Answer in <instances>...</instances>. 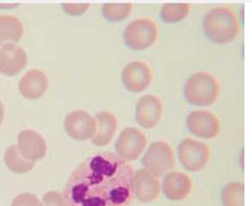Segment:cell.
<instances>
[{
	"mask_svg": "<svg viewBox=\"0 0 252 206\" xmlns=\"http://www.w3.org/2000/svg\"><path fill=\"white\" fill-rule=\"evenodd\" d=\"M132 8V3H106L101 7V14L106 20L118 22L128 17Z\"/></svg>",
	"mask_w": 252,
	"mask_h": 206,
	"instance_id": "obj_22",
	"label": "cell"
},
{
	"mask_svg": "<svg viewBox=\"0 0 252 206\" xmlns=\"http://www.w3.org/2000/svg\"><path fill=\"white\" fill-rule=\"evenodd\" d=\"M41 203L43 206H66L63 196L57 191H50L45 194Z\"/></svg>",
	"mask_w": 252,
	"mask_h": 206,
	"instance_id": "obj_24",
	"label": "cell"
},
{
	"mask_svg": "<svg viewBox=\"0 0 252 206\" xmlns=\"http://www.w3.org/2000/svg\"><path fill=\"white\" fill-rule=\"evenodd\" d=\"M3 118H4V106L3 103L0 100V126L3 123Z\"/></svg>",
	"mask_w": 252,
	"mask_h": 206,
	"instance_id": "obj_26",
	"label": "cell"
},
{
	"mask_svg": "<svg viewBox=\"0 0 252 206\" xmlns=\"http://www.w3.org/2000/svg\"><path fill=\"white\" fill-rule=\"evenodd\" d=\"M203 30L211 41L226 44L237 36L241 28L238 17L232 7L220 5L205 14Z\"/></svg>",
	"mask_w": 252,
	"mask_h": 206,
	"instance_id": "obj_2",
	"label": "cell"
},
{
	"mask_svg": "<svg viewBox=\"0 0 252 206\" xmlns=\"http://www.w3.org/2000/svg\"><path fill=\"white\" fill-rule=\"evenodd\" d=\"M4 163L10 171L18 174L29 173L34 169L35 164L23 158L18 150L16 144L10 145L9 148L6 149L4 153Z\"/></svg>",
	"mask_w": 252,
	"mask_h": 206,
	"instance_id": "obj_19",
	"label": "cell"
},
{
	"mask_svg": "<svg viewBox=\"0 0 252 206\" xmlns=\"http://www.w3.org/2000/svg\"><path fill=\"white\" fill-rule=\"evenodd\" d=\"M193 184L190 177L180 171H171L162 181V193L171 201H184L190 195Z\"/></svg>",
	"mask_w": 252,
	"mask_h": 206,
	"instance_id": "obj_14",
	"label": "cell"
},
{
	"mask_svg": "<svg viewBox=\"0 0 252 206\" xmlns=\"http://www.w3.org/2000/svg\"><path fill=\"white\" fill-rule=\"evenodd\" d=\"M221 91L220 81L214 75L205 71L193 73L185 85V97L195 106H210L213 104Z\"/></svg>",
	"mask_w": 252,
	"mask_h": 206,
	"instance_id": "obj_3",
	"label": "cell"
},
{
	"mask_svg": "<svg viewBox=\"0 0 252 206\" xmlns=\"http://www.w3.org/2000/svg\"><path fill=\"white\" fill-rule=\"evenodd\" d=\"M64 11L71 15L83 14L90 7L89 3H64L62 4Z\"/></svg>",
	"mask_w": 252,
	"mask_h": 206,
	"instance_id": "obj_25",
	"label": "cell"
},
{
	"mask_svg": "<svg viewBox=\"0 0 252 206\" xmlns=\"http://www.w3.org/2000/svg\"><path fill=\"white\" fill-rule=\"evenodd\" d=\"M163 111V104L160 98L154 95H145L137 101L136 120L145 129H151L159 123Z\"/></svg>",
	"mask_w": 252,
	"mask_h": 206,
	"instance_id": "obj_12",
	"label": "cell"
},
{
	"mask_svg": "<svg viewBox=\"0 0 252 206\" xmlns=\"http://www.w3.org/2000/svg\"><path fill=\"white\" fill-rule=\"evenodd\" d=\"M24 34V26L18 17L0 14V45L20 41Z\"/></svg>",
	"mask_w": 252,
	"mask_h": 206,
	"instance_id": "obj_18",
	"label": "cell"
},
{
	"mask_svg": "<svg viewBox=\"0 0 252 206\" xmlns=\"http://www.w3.org/2000/svg\"><path fill=\"white\" fill-rule=\"evenodd\" d=\"M142 162L144 169L157 178L167 174L176 166L173 148L163 141L152 142Z\"/></svg>",
	"mask_w": 252,
	"mask_h": 206,
	"instance_id": "obj_4",
	"label": "cell"
},
{
	"mask_svg": "<svg viewBox=\"0 0 252 206\" xmlns=\"http://www.w3.org/2000/svg\"><path fill=\"white\" fill-rule=\"evenodd\" d=\"M153 80V70L146 62L134 61L124 67L122 81L129 92L139 93L149 87Z\"/></svg>",
	"mask_w": 252,
	"mask_h": 206,
	"instance_id": "obj_9",
	"label": "cell"
},
{
	"mask_svg": "<svg viewBox=\"0 0 252 206\" xmlns=\"http://www.w3.org/2000/svg\"><path fill=\"white\" fill-rule=\"evenodd\" d=\"M157 25L149 18H137L126 25L124 39L132 50H142L150 47L157 40Z\"/></svg>",
	"mask_w": 252,
	"mask_h": 206,
	"instance_id": "obj_5",
	"label": "cell"
},
{
	"mask_svg": "<svg viewBox=\"0 0 252 206\" xmlns=\"http://www.w3.org/2000/svg\"><path fill=\"white\" fill-rule=\"evenodd\" d=\"M28 56L26 50L14 43L4 44L0 47V72L14 75L26 67Z\"/></svg>",
	"mask_w": 252,
	"mask_h": 206,
	"instance_id": "obj_15",
	"label": "cell"
},
{
	"mask_svg": "<svg viewBox=\"0 0 252 206\" xmlns=\"http://www.w3.org/2000/svg\"><path fill=\"white\" fill-rule=\"evenodd\" d=\"M64 129L68 136L77 141L92 139L96 131L95 117L84 110L70 111L65 117Z\"/></svg>",
	"mask_w": 252,
	"mask_h": 206,
	"instance_id": "obj_8",
	"label": "cell"
},
{
	"mask_svg": "<svg viewBox=\"0 0 252 206\" xmlns=\"http://www.w3.org/2000/svg\"><path fill=\"white\" fill-rule=\"evenodd\" d=\"M96 131L92 142L98 147L109 144L118 129V120L111 111H102L95 115Z\"/></svg>",
	"mask_w": 252,
	"mask_h": 206,
	"instance_id": "obj_17",
	"label": "cell"
},
{
	"mask_svg": "<svg viewBox=\"0 0 252 206\" xmlns=\"http://www.w3.org/2000/svg\"><path fill=\"white\" fill-rule=\"evenodd\" d=\"M10 206H43L36 195L31 193H23L16 196Z\"/></svg>",
	"mask_w": 252,
	"mask_h": 206,
	"instance_id": "obj_23",
	"label": "cell"
},
{
	"mask_svg": "<svg viewBox=\"0 0 252 206\" xmlns=\"http://www.w3.org/2000/svg\"><path fill=\"white\" fill-rule=\"evenodd\" d=\"M17 148L23 158L35 163L47 153V143L38 132L24 129L18 135Z\"/></svg>",
	"mask_w": 252,
	"mask_h": 206,
	"instance_id": "obj_11",
	"label": "cell"
},
{
	"mask_svg": "<svg viewBox=\"0 0 252 206\" xmlns=\"http://www.w3.org/2000/svg\"><path fill=\"white\" fill-rule=\"evenodd\" d=\"M186 124L191 134L204 139L215 138L221 129L217 117L209 111H191L186 119Z\"/></svg>",
	"mask_w": 252,
	"mask_h": 206,
	"instance_id": "obj_10",
	"label": "cell"
},
{
	"mask_svg": "<svg viewBox=\"0 0 252 206\" xmlns=\"http://www.w3.org/2000/svg\"><path fill=\"white\" fill-rule=\"evenodd\" d=\"M48 86L49 81L45 72L34 68L23 75L19 82V90L24 98L35 100L45 94Z\"/></svg>",
	"mask_w": 252,
	"mask_h": 206,
	"instance_id": "obj_16",
	"label": "cell"
},
{
	"mask_svg": "<svg viewBox=\"0 0 252 206\" xmlns=\"http://www.w3.org/2000/svg\"><path fill=\"white\" fill-rule=\"evenodd\" d=\"M180 162L189 172H199L210 161V151L207 144L193 138H185L179 146Z\"/></svg>",
	"mask_w": 252,
	"mask_h": 206,
	"instance_id": "obj_6",
	"label": "cell"
},
{
	"mask_svg": "<svg viewBox=\"0 0 252 206\" xmlns=\"http://www.w3.org/2000/svg\"><path fill=\"white\" fill-rule=\"evenodd\" d=\"M147 142V137L138 128H125L116 142L117 155L124 161H135L143 153Z\"/></svg>",
	"mask_w": 252,
	"mask_h": 206,
	"instance_id": "obj_7",
	"label": "cell"
},
{
	"mask_svg": "<svg viewBox=\"0 0 252 206\" xmlns=\"http://www.w3.org/2000/svg\"><path fill=\"white\" fill-rule=\"evenodd\" d=\"M190 11L188 3H166L161 8V18L168 23L179 22L187 17Z\"/></svg>",
	"mask_w": 252,
	"mask_h": 206,
	"instance_id": "obj_21",
	"label": "cell"
},
{
	"mask_svg": "<svg viewBox=\"0 0 252 206\" xmlns=\"http://www.w3.org/2000/svg\"><path fill=\"white\" fill-rule=\"evenodd\" d=\"M134 170L111 152L95 153L75 169L64 186L66 206H129Z\"/></svg>",
	"mask_w": 252,
	"mask_h": 206,
	"instance_id": "obj_1",
	"label": "cell"
},
{
	"mask_svg": "<svg viewBox=\"0 0 252 206\" xmlns=\"http://www.w3.org/2000/svg\"><path fill=\"white\" fill-rule=\"evenodd\" d=\"M132 185L135 198L142 203L153 202L159 195V180L145 169L137 170L133 173Z\"/></svg>",
	"mask_w": 252,
	"mask_h": 206,
	"instance_id": "obj_13",
	"label": "cell"
},
{
	"mask_svg": "<svg viewBox=\"0 0 252 206\" xmlns=\"http://www.w3.org/2000/svg\"><path fill=\"white\" fill-rule=\"evenodd\" d=\"M221 201L224 206H245V184L233 181L225 184L221 191Z\"/></svg>",
	"mask_w": 252,
	"mask_h": 206,
	"instance_id": "obj_20",
	"label": "cell"
}]
</instances>
